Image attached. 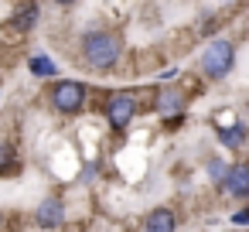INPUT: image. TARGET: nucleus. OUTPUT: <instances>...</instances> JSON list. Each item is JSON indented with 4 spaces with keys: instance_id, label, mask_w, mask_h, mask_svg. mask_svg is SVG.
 <instances>
[{
    "instance_id": "f257e3e1",
    "label": "nucleus",
    "mask_w": 249,
    "mask_h": 232,
    "mask_svg": "<svg viewBox=\"0 0 249 232\" xmlns=\"http://www.w3.org/2000/svg\"><path fill=\"white\" fill-rule=\"evenodd\" d=\"M79 58L92 72H109L123 58V38L113 28H92L79 38Z\"/></svg>"
},
{
    "instance_id": "f03ea898",
    "label": "nucleus",
    "mask_w": 249,
    "mask_h": 232,
    "mask_svg": "<svg viewBox=\"0 0 249 232\" xmlns=\"http://www.w3.org/2000/svg\"><path fill=\"white\" fill-rule=\"evenodd\" d=\"M232 65H235V45H232L229 38H215V41H208L205 52H201V58H198L201 75L212 79V82L225 79V75L232 72Z\"/></svg>"
},
{
    "instance_id": "7ed1b4c3",
    "label": "nucleus",
    "mask_w": 249,
    "mask_h": 232,
    "mask_svg": "<svg viewBox=\"0 0 249 232\" xmlns=\"http://www.w3.org/2000/svg\"><path fill=\"white\" fill-rule=\"evenodd\" d=\"M48 99H52V109H55V113L72 116V113H82V109H86L89 86L79 82V79H58V82H52Z\"/></svg>"
},
{
    "instance_id": "20e7f679",
    "label": "nucleus",
    "mask_w": 249,
    "mask_h": 232,
    "mask_svg": "<svg viewBox=\"0 0 249 232\" xmlns=\"http://www.w3.org/2000/svg\"><path fill=\"white\" fill-rule=\"evenodd\" d=\"M137 109H140V103H137L133 92H113V96H106V103H103V116H106V123H109V130H113L116 137L133 123Z\"/></svg>"
},
{
    "instance_id": "39448f33",
    "label": "nucleus",
    "mask_w": 249,
    "mask_h": 232,
    "mask_svg": "<svg viewBox=\"0 0 249 232\" xmlns=\"http://www.w3.org/2000/svg\"><path fill=\"white\" fill-rule=\"evenodd\" d=\"M35 225H41V229H62L65 225V201H62V195H45L38 201Z\"/></svg>"
},
{
    "instance_id": "423d86ee",
    "label": "nucleus",
    "mask_w": 249,
    "mask_h": 232,
    "mask_svg": "<svg viewBox=\"0 0 249 232\" xmlns=\"http://www.w3.org/2000/svg\"><path fill=\"white\" fill-rule=\"evenodd\" d=\"M222 191H225L229 198H235V201H246V198H249V164H246V161H239V164L229 167V174H225V181H222Z\"/></svg>"
},
{
    "instance_id": "0eeeda50",
    "label": "nucleus",
    "mask_w": 249,
    "mask_h": 232,
    "mask_svg": "<svg viewBox=\"0 0 249 232\" xmlns=\"http://www.w3.org/2000/svg\"><path fill=\"white\" fill-rule=\"evenodd\" d=\"M184 106H188V96H184V89H178V86H164L160 92H157V99H154V109L160 113V116H181L184 113Z\"/></svg>"
},
{
    "instance_id": "6e6552de",
    "label": "nucleus",
    "mask_w": 249,
    "mask_h": 232,
    "mask_svg": "<svg viewBox=\"0 0 249 232\" xmlns=\"http://www.w3.org/2000/svg\"><path fill=\"white\" fill-rule=\"evenodd\" d=\"M174 229H178V215L167 205L147 212V218H143V232H174Z\"/></svg>"
},
{
    "instance_id": "1a4fd4ad",
    "label": "nucleus",
    "mask_w": 249,
    "mask_h": 232,
    "mask_svg": "<svg viewBox=\"0 0 249 232\" xmlns=\"http://www.w3.org/2000/svg\"><path fill=\"white\" fill-rule=\"evenodd\" d=\"M218 143L229 147V150H239L249 143V126L246 123H232V126H222L218 130Z\"/></svg>"
},
{
    "instance_id": "9d476101",
    "label": "nucleus",
    "mask_w": 249,
    "mask_h": 232,
    "mask_svg": "<svg viewBox=\"0 0 249 232\" xmlns=\"http://www.w3.org/2000/svg\"><path fill=\"white\" fill-rule=\"evenodd\" d=\"M21 167H24V161L18 157V150L7 140H0V178H14V174H21Z\"/></svg>"
},
{
    "instance_id": "9b49d317",
    "label": "nucleus",
    "mask_w": 249,
    "mask_h": 232,
    "mask_svg": "<svg viewBox=\"0 0 249 232\" xmlns=\"http://www.w3.org/2000/svg\"><path fill=\"white\" fill-rule=\"evenodd\" d=\"M28 72H31L35 79H55V82H58V65H55L48 55H31V58H28Z\"/></svg>"
},
{
    "instance_id": "f8f14e48",
    "label": "nucleus",
    "mask_w": 249,
    "mask_h": 232,
    "mask_svg": "<svg viewBox=\"0 0 249 232\" xmlns=\"http://www.w3.org/2000/svg\"><path fill=\"white\" fill-rule=\"evenodd\" d=\"M38 21H41V7H38V4H24V7L14 14V28H18V31H31Z\"/></svg>"
},
{
    "instance_id": "ddd939ff",
    "label": "nucleus",
    "mask_w": 249,
    "mask_h": 232,
    "mask_svg": "<svg viewBox=\"0 0 249 232\" xmlns=\"http://www.w3.org/2000/svg\"><path fill=\"white\" fill-rule=\"evenodd\" d=\"M229 167H232V164H225L222 157H212V161H208V178H212V181H215V184L222 188V181H225Z\"/></svg>"
},
{
    "instance_id": "4468645a",
    "label": "nucleus",
    "mask_w": 249,
    "mask_h": 232,
    "mask_svg": "<svg viewBox=\"0 0 249 232\" xmlns=\"http://www.w3.org/2000/svg\"><path fill=\"white\" fill-rule=\"evenodd\" d=\"M232 225H249V208H239L232 215Z\"/></svg>"
},
{
    "instance_id": "2eb2a0df",
    "label": "nucleus",
    "mask_w": 249,
    "mask_h": 232,
    "mask_svg": "<svg viewBox=\"0 0 249 232\" xmlns=\"http://www.w3.org/2000/svg\"><path fill=\"white\" fill-rule=\"evenodd\" d=\"M4 222H7V215H4V212H0V229H4Z\"/></svg>"
},
{
    "instance_id": "dca6fc26",
    "label": "nucleus",
    "mask_w": 249,
    "mask_h": 232,
    "mask_svg": "<svg viewBox=\"0 0 249 232\" xmlns=\"http://www.w3.org/2000/svg\"><path fill=\"white\" fill-rule=\"evenodd\" d=\"M246 109H249V103H246Z\"/></svg>"
}]
</instances>
